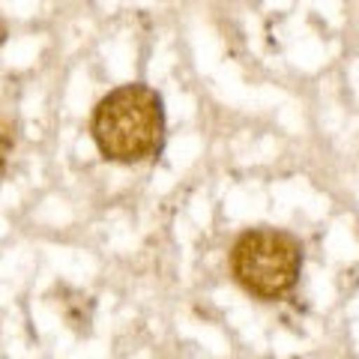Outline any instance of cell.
I'll return each instance as SVG.
<instances>
[{
  "mask_svg": "<svg viewBox=\"0 0 359 359\" xmlns=\"http://www.w3.org/2000/svg\"><path fill=\"white\" fill-rule=\"evenodd\" d=\"M13 147H15V129L9 126L6 120H0V177L6 171V162L13 156Z\"/></svg>",
  "mask_w": 359,
  "mask_h": 359,
  "instance_id": "cell-3",
  "label": "cell"
},
{
  "mask_svg": "<svg viewBox=\"0 0 359 359\" xmlns=\"http://www.w3.org/2000/svg\"><path fill=\"white\" fill-rule=\"evenodd\" d=\"M90 135L108 162L138 165L153 159L165 141L162 96L141 81L114 87L93 108Z\"/></svg>",
  "mask_w": 359,
  "mask_h": 359,
  "instance_id": "cell-1",
  "label": "cell"
},
{
  "mask_svg": "<svg viewBox=\"0 0 359 359\" xmlns=\"http://www.w3.org/2000/svg\"><path fill=\"white\" fill-rule=\"evenodd\" d=\"M231 269L249 294L261 299H278L299 282L302 245L297 237L276 228L245 231L233 243Z\"/></svg>",
  "mask_w": 359,
  "mask_h": 359,
  "instance_id": "cell-2",
  "label": "cell"
}]
</instances>
